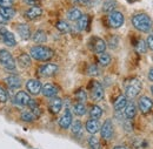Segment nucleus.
<instances>
[{
    "instance_id": "f257e3e1",
    "label": "nucleus",
    "mask_w": 153,
    "mask_h": 149,
    "mask_svg": "<svg viewBox=\"0 0 153 149\" xmlns=\"http://www.w3.org/2000/svg\"><path fill=\"white\" fill-rule=\"evenodd\" d=\"M132 24L134 28L143 33H150L152 31L153 21L151 17L146 13H137L132 17Z\"/></svg>"
},
{
    "instance_id": "f03ea898",
    "label": "nucleus",
    "mask_w": 153,
    "mask_h": 149,
    "mask_svg": "<svg viewBox=\"0 0 153 149\" xmlns=\"http://www.w3.org/2000/svg\"><path fill=\"white\" fill-rule=\"evenodd\" d=\"M30 55L37 61H48L54 56V52L46 46H34L31 48Z\"/></svg>"
},
{
    "instance_id": "7ed1b4c3",
    "label": "nucleus",
    "mask_w": 153,
    "mask_h": 149,
    "mask_svg": "<svg viewBox=\"0 0 153 149\" xmlns=\"http://www.w3.org/2000/svg\"><path fill=\"white\" fill-rule=\"evenodd\" d=\"M140 91H141V82L138 79H131L125 87V96L127 99L133 100L134 97L138 96Z\"/></svg>"
},
{
    "instance_id": "20e7f679",
    "label": "nucleus",
    "mask_w": 153,
    "mask_h": 149,
    "mask_svg": "<svg viewBox=\"0 0 153 149\" xmlns=\"http://www.w3.org/2000/svg\"><path fill=\"white\" fill-rule=\"evenodd\" d=\"M0 65L8 71L16 69V61L12 54L6 49H0Z\"/></svg>"
},
{
    "instance_id": "39448f33",
    "label": "nucleus",
    "mask_w": 153,
    "mask_h": 149,
    "mask_svg": "<svg viewBox=\"0 0 153 149\" xmlns=\"http://www.w3.org/2000/svg\"><path fill=\"white\" fill-rule=\"evenodd\" d=\"M108 25L112 27V28H119L124 25V21H125V18H124V14L119 11H112L110 12L108 14Z\"/></svg>"
},
{
    "instance_id": "423d86ee",
    "label": "nucleus",
    "mask_w": 153,
    "mask_h": 149,
    "mask_svg": "<svg viewBox=\"0 0 153 149\" xmlns=\"http://www.w3.org/2000/svg\"><path fill=\"white\" fill-rule=\"evenodd\" d=\"M90 94L91 97L94 101H100L104 97V87L101 86L100 82L98 81H92L90 83Z\"/></svg>"
},
{
    "instance_id": "0eeeda50",
    "label": "nucleus",
    "mask_w": 153,
    "mask_h": 149,
    "mask_svg": "<svg viewBox=\"0 0 153 149\" xmlns=\"http://www.w3.org/2000/svg\"><path fill=\"white\" fill-rule=\"evenodd\" d=\"M88 46L91 47V49L97 53V54H100V53H104L106 51V42L101 39V38L98 37H92L90 42H88Z\"/></svg>"
},
{
    "instance_id": "6e6552de",
    "label": "nucleus",
    "mask_w": 153,
    "mask_h": 149,
    "mask_svg": "<svg viewBox=\"0 0 153 149\" xmlns=\"http://www.w3.org/2000/svg\"><path fill=\"white\" fill-rule=\"evenodd\" d=\"M100 134H101V137L106 141H110L113 135H114V127H113V122L112 120H106L102 126H101V129H100Z\"/></svg>"
},
{
    "instance_id": "1a4fd4ad",
    "label": "nucleus",
    "mask_w": 153,
    "mask_h": 149,
    "mask_svg": "<svg viewBox=\"0 0 153 149\" xmlns=\"http://www.w3.org/2000/svg\"><path fill=\"white\" fill-rule=\"evenodd\" d=\"M58 72V66L56 63H45L38 68V74L44 77L53 76Z\"/></svg>"
},
{
    "instance_id": "9d476101",
    "label": "nucleus",
    "mask_w": 153,
    "mask_h": 149,
    "mask_svg": "<svg viewBox=\"0 0 153 149\" xmlns=\"http://www.w3.org/2000/svg\"><path fill=\"white\" fill-rule=\"evenodd\" d=\"M138 107H139V111L143 114H149L153 107L152 100L149 96H141L138 101Z\"/></svg>"
},
{
    "instance_id": "9b49d317",
    "label": "nucleus",
    "mask_w": 153,
    "mask_h": 149,
    "mask_svg": "<svg viewBox=\"0 0 153 149\" xmlns=\"http://www.w3.org/2000/svg\"><path fill=\"white\" fill-rule=\"evenodd\" d=\"M41 82L37 80V79H31L26 82V88L27 91L33 95H38L40 92H41Z\"/></svg>"
},
{
    "instance_id": "f8f14e48",
    "label": "nucleus",
    "mask_w": 153,
    "mask_h": 149,
    "mask_svg": "<svg viewBox=\"0 0 153 149\" xmlns=\"http://www.w3.org/2000/svg\"><path fill=\"white\" fill-rule=\"evenodd\" d=\"M58 92H59V88L54 83H45L41 87V93L46 97H56Z\"/></svg>"
},
{
    "instance_id": "ddd939ff",
    "label": "nucleus",
    "mask_w": 153,
    "mask_h": 149,
    "mask_svg": "<svg viewBox=\"0 0 153 149\" xmlns=\"http://www.w3.org/2000/svg\"><path fill=\"white\" fill-rule=\"evenodd\" d=\"M42 15V10L39 6H31L26 12H25V17L28 20H36L40 18Z\"/></svg>"
},
{
    "instance_id": "4468645a",
    "label": "nucleus",
    "mask_w": 153,
    "mask_h": 149,
    "mask_svg": "<svg viewBox=\"0 0 153 149\" xmlns=\"http://www.w3.org/2000/svg\"><path fill=\"white\" fill-rule=\"evenodd\" d=\"M73 122V117H72V114L70 111H66L65 114L59 119V126L62 128V129H67L71 127Z\"/></svg>"
},
{
    "instance_id": "2eb2a0df",
    "label": "nucleus",
    "mask_w": 153,
    "mask_h": 149,
    "mask_svg": "<svg viewBox=\"0 0 153 149\" xmlns=\"http://www.w3.org/2000/svg\"><path fill=\"white\" fill-rule=\"evenodd\" d=\"M30 100H31L30 95L26 93V92H22V91H21V92H18V93L16 94V97H14L16 103H17L18 106H21V107L27 106L28 102H30Z\"/></svg>"
},
{
    "instance_id": "dca6fc26",
    "label": "nucleus",
    "mask_w": 153,
    "mask_h": 149,
    "mask_svg": "<svg viewBox=\"0 0 153 149\" xmlns=\"http://www.w3.org/2000/svg\"><path fill=\"white\" fill-rule=\"evenodd\" d=\"M1 33H2V41L5 42L6 46L13 47V46L17 45V41H16V38H14V34H13V33L8 32L7 30H2Z\"/></svg>"
},
{
    "instance_id": "f3484780",
    "label": "nucleus",
    "mask_w": 153,
    "mask_h": 149,
    "mask_svg": "<svg viewBox=\"0 0 153 149\" xmlns=\"http://www.w3.org/2000/svg\"><path fill=\"white\" fill-rule=\"evenodd\" d=\"M48 108H50V112L52 113V114H58L61 111V108H62V100L59 99V97H53L50 101Z\"/></svg>"
},
{
    "instance_id": "a211bd4d",
    "label": "nucleus",
    "mask_w": 153,
    "mask_h": 149,
    "mask_svg": "<svg viewBox=\"0 0 153 149\" xmlns=\"http://www.w3.org/2000/svg\"><path fill=\"white\" fill-rule=\"evenodd\" d=\"M17 32L19 33L20 38L22 40H27L31 38V30L28 27V25L26 24H19L17 25Z\"/></svg>"
},
{
    "instance_id": "6ab92c4d",
    "label": "nucleus",
    "mask_w": 153,
    "mask_h": 149,
    "mask_svg": "<svg viewBox=\"0 0 153 149\" xmlns=\"http://www.w3.org/2000/svg\"><path fill=\"white\" fill-rule=\"evenodd\" d=\"M5 82L7 83V86L10 88H19L21 86V79H20L18 75H10L5 79Z\"/></svg>"
},
{
    "instance_id": "aec40b11",
    "label": "nucleus",
    "mask_w": 153,
    "mask_h": 149,
    "mask_svg": "<svg viewBox=\"0 0 153 149\" xmlns=\"http://www.w3.org/2000/svg\"><path fill=\"white\" fill-rule=\"evenodd\" d=\"M86 131H88L90 134H92V135H94L96 133H98L99 131V123H98V120L96 119H88L87 121H86Z\"/></svg>"
},
{
    "instance_id": "412c9836",
    "label": "nucleus",
    "mask_w": 153,
    "mask_h": 149,
    "mask_svg": "<svg viewBox=\"0 0 153 149\" xmlns=\"http://www.w3.org/2000/svg\"><path fill=\"white\" fill-rule=\"evenodd\" d=\"M126 105H127V97H126L125 95H120V96H118V99L115 100L114 105H113L114 111L115 112H120V111H123V109L126 107Z\"/></svg>"
},
{
    "instance_id": "4be33fe9",
    "label": "nucleus",
    "mask_w": 153,
    "mask_h": 149,
    "mask_svg": "<svg viewBox=\"0 0 153 149\" xmlns=\"http://www.w3.org/2000/svg\"><path fill=\"white\" fill-rule=\"evenodd\" d=\"M135 115H137V107L134 102H127L125 107V117L128 120H132Z\"/></svg>"
},
{
    "instance_id": "5701e85b",
    "label": "nucleus",
    "mask_w": 153,
    "mask_h": 149,
    "mask_svg": "<svg viewBox=\"0 0 153 149\" xmlns=\"http://www.w3.org/2000/svg\"><path fill=\"white\" fill-rule=\"evenodd\" d=\"M18 63L21 68H28L32 63V60H31V55L26 54V53H22L20 54L18 58Z\"/></svg>"
},
{
    "instance_id": "b1692460",
    "label": "nucleus",
    "mask_w": 153,
    "mask_h": 149,
    "mask_svg": "<svg viewBox=\"0 0 153 149\" xmlns=\"http://www.w3.org/2000/svg\"><path fill=\"white\" fill-rule=\"evenodd\" d=\"M32 40H33L36 44H45V42L47 41V34L45 33V31L38 30V31L33 34Z\"/></svg>"
},
{
    "instance_id": "393cba45",
    "label": "nucleus",
    "mask_w": 153,
    "mask_h": 149,
    "mask_svg": "<svg viewBox=\"0 0 153 149\" xmlns=\"http://www.w3.org/2000/svg\"><path fill=\"white\" fill-rule=\"evenodd\" d=\"M88 24H90V17L87 14H82L80 19H78V28L80 31H85L88 28Z\"/></svg>"
},
{
    "instance_id": "a878e982",
    "label": "nucleus",
    "mask_w": 153,
    "mask_h": 149,
    "mask_svg": "<svg viewBox=\"0 0 153 149\" xmlns=\"http://www.w3.org/2000/svg\"><path fill=\"white\" fill-rule=\"evenodd\" d=\"M71 131H72V134L74 136H80L81 131H82V123H81V121H79V120L73 121L72 125H71Z\"/></svg>"
},
{
    "instance_id": "bb28decb",
    "label": "nucleus",
    "mask_w": 153,
    "mask_h": 149,
    "mask_svg": "<svg viewBox=\"0 0 153 149\" xmlns=\"http://www.w3.org/2000/svg\"><path fill=\"white\" fill-rule=\"evenodd\" d=\"M82 15L81 11L79 8H71L68 12H67V18L70 19L71 21H78V19H80V17Z\"/></svg>"
},
{
    "instance_id": "cd10ccee",
    "label": "nucleus",
    "mask_w": 153,
    "mask_h": 149,
    "mask_svg": "<svg viewBox=\"0 0 153 149\" xmlns=\"http://www.w3.org/2000/svg\"><path fill=\"white\" fill-rule=\"evenodd\" d=\"M98 62L102 66V67H106V66H108L110 65V62H111V55L110 54H107V53H100L99 55H98Z\"/></svg>"
},
{
    "instance_id": "c85d7f7f",
    "label": "nucleus",
    "mask_w": 153,
    "mask_h": 149,
    "mask_svg": "<svg viewBox=\"0 0 153 149\" xmlns=\"http://www.w3.org/2000/svg\"><path fill=\"white\" fill-rule=\"evenodd\" d=\"M90 116L91 119H96V120H99L101 116H102V109L99 107V106H92L91 109H90Z\"/></svg>"
},
{
    "instance_id": "c756f323",
    "label": "nucleus",
    "mask_w": 153,
    "mask_h": 149,
    "mask_svg": "<svg viewBox=\"0 0 153 149\" xmlns=\"http://www.w3.org/2000/svg\"><path fill=\"white\" fill-rule=\"evenodd\" d=\"M56 27H57V30L60 33H68L70 30H71L70 25L65 20H59L57 22V25H56Z\"/></svg>"
},
{
    "instance_id": "7c9ffc66",
    "label": "nucleus",
    "mask_w": 153,
    "mask_h": 149,
    "mask_svg": "<svg viewBox=\"0 0 153 149\" xmlns=\"http://www.w3.org/2000/svg\"><path fill=\"white\" fill-rule=\"evenodd\" d=\"M73 112L76 113L78 116H82L86 114V107L84 105V102H76L73 107Z\"/></svg>"
},
{
    "instance_id": "2f4dec72",
    "label": "nucleus",
    "mask_w": 153,
    "mask_h": 149,
    "mask_svg": "<svg viewBox=\"0 0 153 149\" xmlns=\"http://www.w3.org/2000/svg\"><path fill=\"white\" fill-rule=\"evenodd\" d=\"M117 7V1L115 0H105L102 5V11L104 12H112Z\"/></svg>"
},
{
    "instance_id": "473e14b6",
    "label": "nucleus",
    "mask_w": 153,
    "mask_h": 149,
    "mask_svg": "<svg viewBox=\"0 0 153 149\" xmlns=\"http://www.w3.org/2000/svg\"><path fill=\"white\" fill-rule=\"evenodd\" d=\"M135 49L140 53V54H144V53H146L147 52V46H146V42L144 41V40H141V39H138L137 40V44H135Z\"/></svg>"
},
{
    "instance_id": "72a5a7b5",
    "label": "nucleus",
    "mask_w": 153,
    "mask_h": 149,
    "mask_svg": "<svg viewBox=\"0 0 153 149\" xmlns=\"http://www.w3.org/2000/svg\"><path fill=\"white\" fill-rule=\"evenodd\" d=\"M0 13L5 17V18L7 19V20H10V19H12L14 15H16V10L13 8V7H8V8H1L0 10Z\"/></svg>"
},
{
    "instance_id": "f704fd0d",
    "label": "nucleus",
    "mask_w": 153,
    "mask_h": 149,
    "mask_svg": "<svg viewBox=\"0 0 153 149\" xmlns=\"http://www.w3.org/2000/svg\"><path fill=\"white\" fill-rule=\"evenodd\" d=\"M20 119H21L24 122H33L37 117L34 116V114H33L32 112H27V111H25V112L21 113Z\"/></svg>"
},
{
    "instance_id": "c9c22d12",
    "label": "nucleus",
    "mask_w": 153,
    "mask_h": 149,
    "mask_svg": "<svg viewBox=\"0 0 153 149\" xmlns=\"http://www.w3.org/2000/svg\"><path fill=\"white\" fill-rule=\"evenodd\" d=\"M76 99L78 102H85L87 100V94L84 89H78L76 92Z\"/></svg>"
},
{
    "instance_id": "e433bc0d",
    "label": "nucleus",
    "mask_w": 153,
    "mask_h": 149,
    "mask_svg": "<svg viewBox=\"0 0 153 149\" xmlns=\"http://www.w3.org/2000/svg\"><path fill=\"white\" fill-rule=\"evenodd\" d=\"M86 73H87V75H90V76H97V75L100 74V71H99L98 66H96V65H90L87 67Z\"/></svg>"
},
{
    "instance_id": "4c0bfd02",
    "label": "nucleus",
    "mask_w": 153,
    "mask_h": 149,
    "mask_svg": "<svg viewBox=\"0 0 153 149\" xmlns=\"http://www.w3.org/2000/svg\"><path fill=\"white\" fill-rule=\"evenodd\" d=\"M88 146L91 149H100V143H99L98 139L94 136H91L88 139Z\"/></svg>"
},
{
    "instance_id": "58836bf2",
    "label": "nucleus",
    "mask_w": 153,
    "mask_h": 149,
    "mask_svg": "<svg viewBox=\"0 0 153 149\" xmlns=\"http://www.w3.org/2000/svg\"><path fill=\"white\" fill-rule=\"evenodd\" d=\"M13 6V0H0V7L1 8H8Z\"/></svg>"
},
{
    "instance_id": "ea45409f",
    "label": "nucleus",
    "mask_w": 153,
    "mask_h": 149,
    "mask_svg": "<svg viewBox=\"0 0 153 149\" xmlns=\"http://www.w3.org/2000/svg\"><path fill=\"white\" fill-rule=\"evenodd\" d=\"M7 97H8V96H7L6 91L0 87V102H1V103H5V102L7 101Z\"/></svg>"
},
{
    "instance_id": "a19ab883",
    "label": "nucleus",
    "mask_w": 153,
    "mask_h": 149,
    "mask_svg": "<svg viewBox=\"0 0 153 149\" xmlns=\"http://www.w3.org/2000/svg\"><path fill=\"white\" fill-rule=\"evenodd\" d=\"M146 46H147V48L153 51V33H150V35L146 39Z\"/></svg>"
},
{
    "instance_id": "79ce46f5",
    "label": "nucleus",
    "mask_w": 153,
    "mask_h": 149,
    "mask_svg": "<svg viewBox=\"0 0 153 149\" xmlns=\"http://www.w3.org/2000/svg\"><path fill=\"white\" fill-rule=\"evenodd\" d=\"M27 106L30 107V109H31V111H33V109H36L37 107H39L38 103H37V101H36V100H32V99L30 100V102H28V105H27Z\"/></svg>"
},
{
    "instance_id": "37998d69",
    "label": "nucleus",
    "mask_w": 153,
    "mask_h": 149,
    "mask_svg": "<svg viewBox=\"0 0 153 149\" xmlns=\"http://www.w3.org/2000/svg\"><path fill=\"white\" fill-rule=\"evenodd\" d=\"M7 22H8V20H7V19L5 18V17H4V15L0 13V24L5 25V24H7Z\"/></svg>"
},
{
    "instance_id": "c03bdc74",
    "label": "nucleus",
    "mask_w": 153,
    "mask_h": 149,
    "mask_svg": "<svg viewBox=\"0 0 153 149\" xmlns=\"http://www.w3.org/2000/svg\"><path fill=\"white\" fill-rule=\"evenodd\" d=\"M26 4H28V5H32V6H34L37 2H38L39 0H24Z\"/></svg>"
},
{
    "instance_id": "a18cd8bd",
    "label": "nucleus",
    "mask_w": 153,
    "mask_h": 149,
    "mask_svg": "<svg viewBox=\"0 0 153 149\" xmlns=\"http://www.w3.org/2000/svg\"><path fill=\"white\" fill-rule=\"evenodd\" d=\"M74 2L76 4H80V5H86V4H88V0H73Z\"/></svg>"
},
{
    "instance_id": "49530a36",
    "label": "nucleus",
    "mask_w": 153,
    "mask_h": 149,
    "mask_svg": "<svg viewBox=\"0 0 153 149\" xmlns=\"http://www.w3.org/2000/svg\"><path fill=\"white\" fill-rule=\"evenodd\" d=\"M149 80L153 82V67L150 68V71H149Z\"/></svg>"
},
{
    "instance_id": "de8ad7c7",
    "label": "nucleus",
    "mask_w": 153,
    "mask_h": 149,
    "mask_svg": "<svg viewBox=\"0 0 153 149\" xmlns=\"http://www.w3.org/2000/svg\"><path fill=\"white\" fill-rule=\"evenodd\" d=\"M113 149H127L126 147H124V146H115Z\"/></svg>"
},
{
    "instance_id": "09e8293b",
    "label": "nucleus",
    "mask_w": 153,
    "mask_h": 149,
    "mask_svg": "<svg viewBox=\"0 0 153 149\" xmlns=\"http://www.w3.org/2000/svg\"><path fill=\"white\" fill-rule=\"evenodd\" d=\"M134 1H137V0H128V2H134Z\"/></svg>"
},
{
    "instance_id": "8fccbe9b",
    "label": "nucleus",
    "mask_w": 153,
    "mask_h": 149,
    "mask_svg": "<svg viewBox=\"0 0 153 149\" xmlns=\"http://www.w3.org/2000/svg\"><path fill=\"white\" fill-rule=\"evenodd\" d=\"M151 91H152V94H153V85H152V87H151Z\"/></svg>"
}]
</instances>
